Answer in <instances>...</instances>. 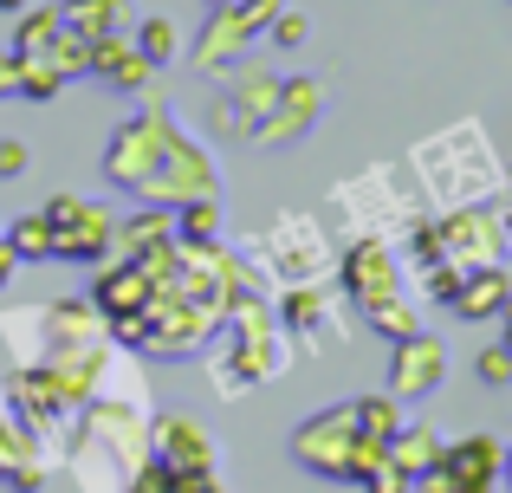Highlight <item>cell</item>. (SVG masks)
<instances>
[{
    "label": "cell",
    "mask_w": 512,
    "mask_h": 493,
    "mask_svg": "<svg viewBox=\"0 0 512 493\" xmlns=\"http://www.w3.org/2000/svg\"><path fill=\"white\" fill-rule=\"evenodd\" d=\"M344 292L363 312L383 305V299H402V266H396V253H389V241H357L344 253Z\"/></svg>",
    "instance_id": "cell-3"
},
{
    "label": "cell",
    "mask_w": 512,
    "mask_h": 493,
    "mask_svg": "<svg viewBox=\"0 0 512 493\" xmlns=\"http://www.w3.org/2000/svg\"><path fill=\"white\" fill-rule=\"evenodd\" d=\"M500 234H506V247H512V195H506V228Z\"/></svg>",
    "instance_id": "cell-26"
},
{
    "label": "cell",
    "mask_w": 512,
    "mask_h": 493,
    "mask_svg": "<svg viewBox=\"0 0 512 493\" xmlns=\"http://www.w3.org/2000/svg\"><path fill=\"white\" fill-rule=\"evenodd\" d=\"M273 46H305V13H273Z\"/></svg>",
    "instance_id": "cell-22"
},
{
    "label": "cell",
    "mask_w": 512,
    "mask_h": 493,
    "mask_svg": "<svg viewBox=\"0 0 512 493\" xmlns=\"http://www.w3.org/2000/svg\"><path fill=\"white\" fill-rule=\"evenodd\" d=\"M39 215L52 221V253H59V260H78V266L104 260V247H111V234H117V221L104 215V208L78 202V195H52Z\"/></svg>",
    "instance_id": "cell-1"
},
{
    "label": "cell",
    "mask_w": 512,
    "mask_h": 493,
    "mask_svg": "<svg viewBox=\"0 0 512 493\" xmlns=\"http://www.w3.org/2000/svg\"><path fill=\"white\" fill-rule=\"evenodd\" d=\"M363 318H370V325L383 331V338H409V331H415V305H402V299H383V305H370Z\"/></svg>",
    "instance_id": "cell-18"
},
{
    "label": "cell",
    "mask_w": 512,
    "mask_h": 493,
    "mask_svg": "<svg viewBox=\"0 0 512 493\" xmlns=\"http://www.w3.org/2000/svg\"><path fill=\"white\" fill-rule=\"evenodd\" d=\"M13 266H20V260H13V247H7V234H0V286H7V273H13Z\"/></svg>",
    "instance_id": "cell-25"
},
{
    "label": "cell",
    "mask_w": 512,
    "mask_h": 493,
    "mask_svg": "<svg viewBox=\"0 0 512 493\" xmlns=\"http://www.w3.org/2000/svg\"><path fill=\"white\" fill-rule=\"evenodd\" d=\"M214 7H227V0H214Z\"/></svg>",
    "instance_id": "cell-29"
},
{
    "label": "cell",
    "mask_w": 512,
    "mask_h": 493,
    "mask_svg": "<svg viewBox=\"0 0 512 493\" xmlns=\"http://www.w3.org/2000/svg\"><path fill=\"white\" fill-rule=\"evenodd\" d=\"M13 78H20V59H13V52H0V91H13Z\"/></svg>",
    "instance_id": "cell-24"
},
{
    "label": "cell",
    "mask_w": 512,
    "mask_h": 493,
    "mask_svg": "<svg viewBox=\"0 0 512 493\" xmlns=\"http://www.w3.org/2000/svg\"><path fill=\"white\" fill-rule=\"evenodd\" d=\"M59 20L78 39H111L130 33V0H59Z\"/></svg>",
    "instance_id": "cell-10"
},
{
    "label": "cell",
    "mask_w": 512,
    "mask_h": 493,
    "mask_svg": "<svg viewBox=\"0 0 512 493\" xmlns=\"http://www.w3.org/2000/svg\"><path fill=\"white\" fill-rule=\"evenodd\" d=\"M454 318H467V325H480V318H506V305H512V279H506V266L500 260H487V266H467L461 279H454Z\"/></svg>",
    "instance_id": "cell-6"
},
{
    "label": "cell",
    "mask_w": 512,
    "mask_h": 493,
    "mask_svg": "<svg viewBox=\"0 0 512 493\" xmlns=\"http://www.w3.org/2000/svg\"><path fill=\"white\" fill-rule=\"evenodd\" d=\"M91 72L98 78H111L117 91H137V85H150V59L137 52V39L130 33H111V39H91Z\"/></svg>",
    "instance_id": "cell-9"
},
{
    "label": "cell",
    "mask_w": 512,
    "mask_h": 493,
    "mask_svg": "<svg viewBox=\"0 0 512 493\" xmlns=\"http://www.w3.org/2000/svg\"><path fill=\"white\" fill-rule=\"evenodd\" d=\"M156 461L175 468V474H214L208 429H195L188 416H163V422H156Z\"/></svg>",
    "instance_id": "cell-8"
},
{
    "label": "cell",
    "mask_w": 512,
    "mask_h": 493,
    "mask_svg": "<svg viewBox=\"0 0 512 493\" xmlns=\"http://www.w3.org/2000/svg\"><path fill=\"white\" fill-rule=\"evenodd\" d=\"M188 481H195V474H175V468H163V461H150V468L130 481V493H188Z\"/></svg>",
    "instance_id": "cell-19"
},
{
    "label": "cell",
    "mask_w": 512,
    "mask_h": 493,
    "mask_svg": "<svg viewBox=\"0 0 512 493\" xmlns=\"http://www.w3.org/2000/svg\"><path fill=\"white\" fill-rule=\"evenodd\" d=\"M156 286H163V279H156L143 260H130V253H124L117 266H104V273H98V286H91V305H98V312L117 325V318H137L143 305L156 299Z\"/></svg>",
    "instance_id": "cell-5"
},
{
    "label": "cell",
    "mask_w": 512,
    "mask_h": 493,
    "mask_svg": "<svg viewBox=\"0 0 512 493\" xmlns=\"http://www.w3.org/2000/svg\"><path fill=\"white\" fill-rule=\"evenodd\" d=\"M506 351H512V305H506Z\"/></svg>",
    "instance_id": "cell-28"
},
{
    "label": "cell",
    "mask_w": 512,
    "mask_h": 493,
    "mask_svg": "<svg viewBox=\"0 0 512 493\" xmlns=\"http://www.w3.org/2000/svg\"><path fill=\"white\" fill-rule=\"evenodd\" d=\"M493 474H500V442L493 435H467V442L441 448L415 481H422V493H487Z\"/></svg>",
    "instance_id": "cell-2"
},
{
    "label": "cell",
    "mask_w": 512,
    "mask_h": 493,
    "mask_svg": "<svg viewBox=\"0 0 512 493\" xmlns=\"http://www.w3.org/2000/svg\"><path fill=\"white\" fill-rule=\"evenodd\" d=\"M325 312H331L325 292H292L286 299V325L299 331V338H318V331H325Z\"/></svg>",
    "instance_id": "cell-17"
},
{
    "label": "cell",
    "mask_w": 512,
    "mask_h": 493,
    "mask_svg": "<svg viewBox=\"0 0 512 493\" xmlns=\"http://www.w3.org/2000/svg\"><path fill=\"white\" fill-rule=\"evenodd\" d=\"M7 247H13V260H52V221L46 215H20L7 228Z\"/></svg>",
    "instance_id": "cell-14"
},
{
    "label": "cell",
    "mask_w": 512,
    "mask_h": 493,
    "mask_svg": "<svg viewBox=\"0 0 512 493\" xmlns=\"http://www.w3.org/2000/svg\"><path fill=\"white\" fill-rule=\"evenodd\" d=\"M59 7H39L20 20V39H13V59H39V52H52V39H59Z\"/></svg>",
    "instance_id": "cell-12"
},
{
    "label": "cell",
    "mask_w": 512,
    "mask_h": 493,
    "mask_svg": "<svg viewBox=\"0 0 512 493\" xmlns=\"http://www.w3.org/2000/svg\"><path fill=\"white\" fill-rule=\"evenodd\" d=\"M130 39H137V52L150 59V72H156V65H169L175 46H182V39H175V20H163V13H150V20H143Z\"/></svg>",
    "instance_id": "cell-15"
},
{
    "label": "cell",
    "mask_w": 512,
    "mask_h": 493,
    "mask_svg": "<svg viewBox=\"0 0 512 493\" xmlns=\"http://www.w3.org/2000/svg\"><path fill=\"white\" fill-rule=\"evenodd\" d=\"M435 455H441V448H435V435H428V429H409V435L396 429V442H389V461H396V468L409 474V481H415V474H422Z\"/></svg>",
    "instance_id": "cell-16"
},
{
    "label": "cell",
    "mask_w": 512,
    "mask_h": 493,
    "mask_svg": "<svg viewBox=\"0 0 512 493\" xmlns=\"http://www.w3.org/2000/svg\"><path fill=\"white\" fill-rule=\"evenodd\" d=\"M441 370H448V351L435 338H422V331H409V338H396V357H389V396L415 403V396H428L441 383Z\"/></svg>",
    "instance_id": "cell-4"
},
{
    "label": "cell",
    "mask_w": 512,
    "mask_h": 493,
    "mask_svg": "<svg viewBox=\"0 0 512 493\" xmlns=\"http://www.w3.org/2000/svg\"><path fill=\"white\" fill-rule=\"evenodd\" d=\"M357 487H370V493H402V487H409V474H402V468H396V461H389V455H383V461H376V468H370V474H363V481H357Z\"/></svg>",
    "instance_id": "cell-21"
},
{
    "label": "cell",
    "mask_w": 512,
    "mask_h": 493,
    "mask_svg": "<svg viewBox=\"0 0 512 493\" xmlns=\"http://www.w3.org/2000/svg\"><path fill=\"white\" fill-rule=\"evenodd\" d=\"M214 228H221L214 202H208V195H188L182 215H175V241H182V247H208V241H214Z\"/></svg>",
    "instance_id": "cell-13"
},
{
    "label": "cell",
    "mask_w": 512,
    "mask_h": 493,
    "mask_svg": "<svg viewBox=\"0 0 512 493\" xmlns=\"http://www.w3.org/2000/svg\"><path fill=\"white\" fill-rule=\"evenodd\" d=\"M26 7V0H0V13H20Z\"/></svg>",
    "instance_id": "cell-27"
},
{
    "label": "cell",
    "mask_w": 512,
    "mask_h": 493,
    "mask_svg": "<svg viewBox=\"0 0 512 493\" xmlns=\"http://www.w3.org/2000/svg\"><path fill=\"white\" fill-rule=\"evenodd\" d=\"M350 416H357V429L370 435V442H396V429H402V403H396V396H370V403H350Z\"/></svg>",
    "instance_id": "cell-11"
},
{
    "label": "cell",
    "mask_w": 512,
    "mask_h": 493,
    "mask_svg": "<svg viewBox=\"0 0 512 493\" xmlns=\"http://www.w3.org/2000/svg\"><path fill=\"white\" fill-rule=\"evenodd\" d=\"M480 383H493V390H500V383H512V351L506 344H493V351H480Z\"/></svg>",
    "instance_id": "cell-20"
},
{
    "label": "cell",
    "mask_w": 512,
    "mask_h": 493,
    "mask_svg": "<svg viewBox=\"0 0 512 493\" xmlns=\"http://www.w3.org/2000/svg\"><path fill=\"white\" fill-rule=\"evenodd\" d=\"M20 169H26V150L20 143H0V176H20Z\"/></svg>",
    "instance_id": "cell-23"
},
{
    "label": "cell",
    "mask_w": 512,
    "mask_h": 493,
    "mask_svg": "<svg viewBox=\"0 0 512 493\" xmlns=\"http://www.w3.org/2000/svg\"><path fill=\"white\" fill-rule=\"evenodd\" d=\"M318 111H325V98H318L312 78H292V85H279L273 111L260 117V143H292V137H305V130L318 124Z\"/></svg>",
    "instance_id": "cell-7"
}]
</instances>
